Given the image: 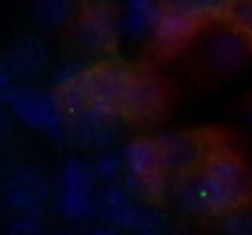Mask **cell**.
Here are the masks:
<instances>
[{
  "label": "cell",
  "mask_w": 252,
  "mask_h": 235,
  "mask_svg": "<svg viewBox=\"0 0 252 235\" xmlns=\"http://www.w3.org/2000/svg\"><path fill=\"white\" fill-rule=\"evenodd\" d=\"M123 179L120 186L145 203H159L169 196L171 179L162 171L155 137H135L123 145Z\"/></svg>",
  "instance_id": "5b68a950"
},
{
  "label": "cell",
  "mask_w": 252,
  "mask_h": 235,
  "mask_svg": "<svg viewBox=\"0 0 252 235\" xmlns=\"http://www.w3.org/2000/svg\"><path fill=\"white\" fill-rule=\"evenodd\" d=\"M54 235H79V233H74V231H62V233H54Z\"/></svg>",
  "instance_id": "83f0119b"
},
{
  "label": "cell",
  "mask_w": 252,
  "mask_h": 235,
  "mask_svg": "<svg viewBox=\"0 0 252 235\" xmlns=\"http://www.w3.org/2000/svg\"><path fill=\"white\" fill-rule=\"evenodd\" d=\"M15 86V78H12V74L7 71V67H5V62L0 59V98L10 91Z\"/></svg>",
  "instance_id": "cb8c5ba5"
},
{
  "label": "cell",
  "mask_w": 252,
  "mask_h": 235,
  "mask_svg": "<svg viewBox=\"0 0 252 235\" xmlns=\"http://www.w3.org/2000/svg\"><path fill=\"white\" fill-rule=\"evenodd\" d=\"M98 218H103V223L123 231L125 235L142 231V228L169 231L167 213L157 203H145V201L135 199L120 184L100 186V191H98Z\"/></svg>",
  "instance_id": "8992f818"
},
{
  "label": "cell",
  "mask_w": 252,
  "mask_h": 235,
  "mask_svg": "<svg viewBox=\"0 0 252 235\" xmlns=\"http://www.w3.org/2000/svg\"><path fill=\"white\" fill-rule=\"evenodd\" d=\"M98 191L100 184L93 176L91 159L69 155L54 179V208L69 223H88L98 216Z\"/></svg>",
  "instance_id": "277c9868"
},
{
  "label": "cell",
  "mask_w": 252,
  "mask_h": 235,
  "mask_svg": "<svg viewBox=\"0 0 252 235\" xmlns=\"http://www.w3.org/2000/svg\"><path fill=\"white\" fill-rule=\"evenodd\" d=\"M245 118H248V123L252 125V103H250V108H248V115H245Z\"/></svg>",
  "instance_id": "4316f807"
},
{
  "label": "cell",
  "mask_w": 252,
  "mask_h": 235,
  "mask_svg": "<svg viewBox=\"0 0 252 235\" xmlns=\"http://www.w3.org/2000/svg\"><path fill=\"white\" fill-rule=\"evenodd\" d=\"M250 59L252 42L248 37H243L235 27H230L228 22L213 27L203 39L201 62L216 76H233L243 71L250 64Z\"/></svg>",
  "instance_id": "9c48e42d"
},
{
  "label": "cell",
  "mask_w": 252,
  "mask_h": 235,
  "mask_svg": "<svg viewBox=\"0 0 252 235\" xmlns=\"http://www.w3.org/2000/svg\"><path fill=\"white\" fill-rule=\"evenodd\" d=\"M91 69H93V64L81 62V59H69V62L59 64V67L52 71V81H49L52 88H49V91H52V93H59V91H66V88L81 83V81L91 74Z\"/></svg>",
  "instance_id": "ac0fdd59"
},
{
  "label": "cell",
  "mask_w": 252,
  "mask_h": 235,
  "mask_svg": "<svg viewBox=\"0 0 252 235\" xmlns=\"http://www.w3.org/2000/svg\"><path fill=\"white\" fill-rule=\"evenodd\" d=\"M12 125H15V120H12V115H10L5 101L0 98V145H5V142L10 140V135H12Z\"/></svg>",
  "instance_id": "603a6c76"
},
{
  "label": "cell",
  "mask_w": 252,
  "mask_h": 235,
  "mask_svg": "<svg viewBox=\"0 0 252 235\" xmlns=\"http://www.w3.org/2000/svg\"><path fill=\"white\" fill-rule=\"evenodd\" d=\"M250 201H252V196H250Z\"/></svg>",
  "instance_id": "f1b7e54d"
},
{
  "label": "cell",
  "mask_w": 252,
  "mask_h": 235,
  "mask_svg": "<svg viewBox=\"0 0 252 235\" xmlns=\"http://www.w3.org/2000/svg\"><path fill=\"white\" fill-rule=\"evenodd\" d=\"M2 62H5L7 71L12 74L15 83H32L47 74L52 57H49V47L44 44V39L30 34V37L17 39L7 49Z\"/></svg>",
  "instance_id": "4fadbf2b"
},
{
  "label": "cell",
  "mask_w": 252,
  "mask_h": 235,
  "mask_svg": "<svg viewBox=\"0 0 252 235\" xmlns=\"http://www.w3.org/2000/svg\"><path fill=\"white\" fill-rule=\"evenodd\" d=\"M223 231L225 235H252V211L238 208L223 216Z\"/></svg>",
  "instance_id": "7402d4cb"
},
{
  "label": "cell",
  "mask_w": 252,
  "mask_h": 235,
  "mask_svg": "<svg viewBox=\"0 0 252 235\" xmlns=\"http://www.w3.org/2000/svg\"><path fill=\"white\" fill-rule=\"evenodd\" d=\"M5 235H49L42 218H32V216H15L7 218L5 223Z\"/></svg>",
  "instance_id": "44dd1931"
},
{
  "label": "cell",
  "mask_w": 252,
  "mask_h": 235,
  "mask_svg": "<svg viewBox=\"0 0 252 235\" xmlns=\"http://www.w3.org/2000/svg\"><path fill=\"white\" fill-rule=\"evenodd\" d=\"M88 235H125V233H123V231H118V228H113V226H108V223H103V226L93 228Z\"/></svg>",
  "instance_id": "d4e9b609"
},
{
  "label": "cell",
  "mask_w": 252,
  "mask_h": 235,
  "mask_svg": "<svg viewBox=\"0 0 252 235\" xmlns=\"http://www.w3.org/2000/svg\"><path fill=\"white\" fill-rule=\"evenodd\" d=\"M201 22L176 0H159L157 22L152 30V47L159 54H176L186 49L201 32Z\"/></svg>",
  "instance_id": "7c38bea8"
},
{
  "label": "cell",
  "mask_w": 252,
  "mask_h": 235,
  "mask_svg": "<svg viewBox=\"0 0 252 235\" xmlns=\"http://www.w3.org/2000/svg\"><path fill=\"white\" fill-rule=\"evenodd\" d=\"M79 0H32V20L39 30L54 32L74 22Z\"/></svg>",
  "instance_id": "2e32d148"
},
{
  "label": "cell",
  "mask_w": 252,
  "mask_h": 235,
  "mask_svg": "<svg viewBox=\"0 0 252 235\" xmlns=\"http://www.w3.org/2000/svg\"><path fill=\"white\" fill-rule=\"evenodd\" d=\"M181 2L201 25H213V22H223L230 0H176Z\"/></svg>",
  "instance_id": "d6986e66"
},
{
  "label": "cell",
  "mask_w": 252,
  "mask_h": 235,
  "mask_svg": "<svg viewBox=\"0 0 252 235\" xmlns=\"http://www.w3.org/2000/svg\"><path fill=\"white\" fill-rule=\"evenodd\" d=\"M69 128H71V142L86 150L100 152L115 147V142L120 140L123 118L100 105H84L69 115Z\"/></svg>",
  "instance_id": "8fae6325"
},
{
  "label": "cell",
  "mask_w": 252,
  "mask_h": 235,
  "mask_svg": "<svg viewBox=\"0 0 252 235\" xmlns=\"http://www.w3.org/2000/svg\"><path fill=\"white\" fill-rule=\"evenodd\" d=\"M130 71H132L130 64H123V62H115V59H108L103 64H93L91 103L88 105H100L105 110L118 113V105H120V98H123Z\"/></svg>",
  "instance_id": "5bb4252c"
},
{
  "label": "cell",
  "mask_w": 252,
  "mask_h": 235,
  "mask_svg": "<svg viewBox=\"0 0 252 235\" xmlns=\"http://www.w3.org/2000/svg\"><path fill=\"white\" fill-rule=\"evenodd\" d=\"M252 196V174L245 162L225 147H211L201 169L171 179L169 201L186 216L223 218L245 208Z\"/></svg>",
  "instance_id": "6da1fadb"
},
{
  "label": "cell",
  "mask_w": 252,
  "mask_h": 235,
  "mask_svg": "<svg viewBox=\"0 0 252 235\" xmlns=\"http://www.w3.org/2000/svg\"><path fill=\"white\" fill-rule=\"evenodd\" d=\"M164 105H167L164 81L145 67H132L123 98H120V105H118V115L123 120L147 123V120L159 118Z\"/></svg>",
  "instance_id": "ba28073f"
},
{
  "label": "cell",
  "mask_w": 252,
  "mask_h": 235,
  "mask_svg": "<svg viewBox=\"0 0 252 235\" xmlns=\"http://www.w3.org/2000/svg\"><path fill=\"white\" fill-rule=\"evenodd\" d=\"M223 22L235 27L243 37L252 42V0H230Z\"/></svg>",
  "instance_id": "ffe728a7"
},
{
  "label": "cell",
  "mask_w": 252,
  "mask_h": 235,
  "mask_svg": "<svg viewBox=\"0 0 252 235\" xmlns=\"http://www.w3.org/2000/svg\"><path fill=\"white\" fill-rule=\"evenodd\" d=\"M164 235H189V233H184V231H167Z\"/></svg>",
  "instance_id": "484cf974"
},
{
  "label": "cell",
  "mask_w": 252,
  "mask_h": 235,
  "mask_svg": "<svg viewBox=\"0 0 252 235\" xmlns=\"http://www.w3.org/2000/svg\"><path fill=\"white\" fill-rule=\"evenodd\" d=\"M155 142H157L162 171L169 179H181L186 174L198 171L208 150H211V142L203 135L186 133V130L162 133L155 137Z\"/></svg>",
  "instance_id": "30bf717a"
},
{
  "label": "cell",
  "mask_w": 252,
  "mask_h": 235,
  "mask_svg": "<svg viewBox=\"0 0 252 235\" xmlns=\"http://www.w3.org/2000/svg\"><path fill=\"white\" fill-rule=\"evenodd\" d=\"M2 101L15 123L47 135L49 142L57 147L74 145L71 128H69V113L59 105L52 91L39 88L34 83H15L2 96Z\"/></svg>",
  "instance_id": "7a4b0ae2"
},
{
  "label": "cell",
  "mask_w": 252,
  "mask_h": 235,
  "mask_svg": "<svg viewBox=\"0 0 252 235\" xmlns=\"http://www.w3.org/2000/svg\"><path fill=\"white\" fill-rule=\"evenodd\" d=\"M71 27L76 44L93 57H105L118 47L120 39L118 10L105 0H95L88 2L86 7H79Z\"/></svg>",
  "instance_id": "52a82bcc"
},
{
  "label": "cell",
  "mask_w": 252,
  "mask_h": 235,
  "mask_svg": "<svg viewBox=\"0 0 252 235\" xmlns=\"http://www.w3.org/2000/svg\"><path fill=\"white\" fill-rule=\"evenodd\" d=\"M91 169H93V176H95V181H98L100 186L120 184V179H123V174H125L120 150L108 147V150L95 152V157L91 159Z\"/></svg>",
  "instance_id": "e0dca14e"
},
{
  "label": "cell",
  "mask_w": 252,
  "mask_h": 235,
  "mask_svg": "<svg viewBox=\"0 0 252 235\" xmlns=\"http://www.w3.org/2000/svg\"><path fill=\"white\" fill-rule=\"evenodd\" d=\"M159 12V0H120L118 25L120 37L127 42H150Z\"/></svg>",
  "instance_id": "9a60e30c"
},
{
  "label": "cell",
  "mask_w": 252,
  "mask_h": 235,
  "mask_svg": "<svg viewBox=\"0 0 252 235\" xmlns=\"http://www.w3.org/2000/svg\"><path fill=\"white\" fill-rule=\"evenodd\" d=\"M54 179L37 164L10 162L0 174V206L7 218H42L52 203Z\"/></svg>",
  "instance_id": "3957f363"
}]
</instances>
